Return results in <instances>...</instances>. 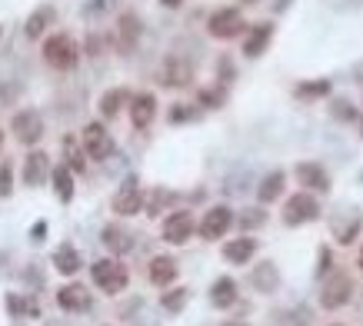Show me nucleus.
Returning <instances> with one entry per match:
<instances>
[{
    "label": "nucleus",
    "instance_id": "nucleus-1",
    "mask_svg": "<svg viewBox=\"0 0 363 326\" xmlns=\"http://www.w3.org/2000/svg\"><path fill=\"white\" fill-rule=\"evenodd\" d=\"M43 60L54 67V70H74L77 60H80V50H77V43L70 34H54V37H47L43 43Z\"/></svg>",
    "mask_w": 363,
    "mask_h": 326
},
{
    "label": "nucleus",
    "instance_id": "nucleus-2",
    "mask_svg": "<svg viewBox=\"0 0 363 326\" xmlns=\"http://www.w3.org/2000/svg\"><path fill=\"white\" fill-rule=\"evenodd\" d=\"M90 276H94V283L104 293H124L127 289V269L120 267L117 260H97L94 267H90Z\"/></svg>",
    "mask_w": 363,
    "mask_h": 326
},
{
    "label": "nucleus",
    "instance_id": "nucleus-3",
    "mask_svg": "<svg viewBox=\"0 0 363 326\" xmlns=\"http://www.w3.org/2000/svg\"><path fill=\"white\" fill-rule=\"evenodd\" d=\"M80 143H84V154L90 156V160H107V156L114 154V140L107 134V127L97 123V120L80 130Z\"/></svg>",
    "mask_w": 363,
    "mask_h": 326
},
{
    "label": "nucleus",
    "instance_id": "nucleus-4",
    "mask_svg": "<svg viewBox=\"0 0 363 326\" xmlns=\"http://www.w3.org/2000/svg\"><path fill=\"white\" fill-rule=\"evenodd\" d=\"M320 216V203L313 193H293L284 207V223L287 227H300V223H310Z\"/></svg>",
    "mask_w": 363,
    "mask_h": 326
},
{
    "label": "nucleus",
    "instance_id": "nucleus-5",
    "mask_svg": "<svg viewBox=\"0 0 363 326\" xmlns=\"http://www.w3.org/2000/svg\"><path fill=\"white\" fill-rule=\"evenodd\" d=\"M244 14L237 10V7H224V10H217V14H210V20H207V30H210V37L217 40H230L237 37V34H244Z\"/></svg>",
    "mask_w": 363,
    "mask_h": 326
},
{
    "label": "nucleus",
    "instance_id": "nucleus-6",
    "mask_svg": "<svg viewBox=\"0 0 363 326\" xmlns=\"http://www.w3.org/2000/svg\"><path fill=\"white\" fill-rule=\"evenodd\" d=\"M353 296V280L346 273H333L330 280L324 283V293H320V307L324 309H340L350 303Z\"/></svg>",
    "mask_w": 363,
    "mask_h": 326
},
{
    "label": "nucleus",
    "instance_id": "nucleus-7",
    "mask_svg": "<svg viewBox=\"0 0 363 326\" xmlns=\"http://www.w3.org/2000/svg\"><path fill=\"white\" fill-rule=\"evenodd\" d=\"M10 134L17 136L23 147L37 143L40 136H43V116H40L37 110H20V114H14V120H10Z\"/></svg>",
    "mask_w": 363,
    "mask_h": 326
},
{
    "label": "nucleus",
    "instance_id": "nucleus-8",
    "mask_svg": "<svg viewBox=\"0 0 363 326\" xmlns=\"http://www.w3.org/2000/svg\"><path fill=\"white\" fill-rule=\"evenodd\" d=\"M140 210H144V190H140L137 176H127V180L120 183V190L114 193V213H120V216H137Z\"/></svg>",
    "mask_w": 363,
    "mask_h": 326
},
{
    "label": "nucleus",
    "instance_id": "nucleus-9",
    "mask_svg": "<svg viewBox=\"0 0 363 326\" xmlns=\"http://www.w3.org/2000/svg\"><path fill=\"white\" fill-rule=\"evenodd\" d=\"M230 223H233V210L230 207H210V210L204 213V220H200V236L204 240H220L224 233L230 230Z\"/></svg>",
    "mask_w": 363,
    "mask_h": 326
},
{
    "label": "nucleus",
    "instance_id": "nucleus-10",
    "mask_svg": "<svg viewBox=\"0 0 363 326\" xmlns=\"http://www.w3.org/2000/svg\"><path fill=\"white\" fill-rule=\"evenodd\" d=\"M193 230H197V223H193L190 210H177L164 220V240L167 243H187L193 236Z\"/></svg>",
    "mask_w": 363,
    "mask_h": 326
},
{
    "label": "nucleus",
    "instance_id": "nucleus-11",
    "mask_svg": "<svg viewBox=\"0 0 363 326\" xmlns=\"http://www.w3.org/2000/svg\"><path fill=\"white\" fill-rule=\"evenodd\" d=\"M297 180H300V187H306L310 193H330V173H326L320 163H313V160L297 163Z\"/></svg>",
    "mask_w": 363,
    "mask_h": 326
},
{
    "label": "nucleus",
    "instance_id": "nucleus-12",
    "mask_svg": "<svg viewBox=\"0 0 363 326\" xmlns=\"http://www.w3.org/2000/svg\"><path fill=\"white\" fill-rule=\"evenodd\" d=\"M190 80H193V67L187 60L170 57L160 67V83H164V87H187Z\"/></svg>",
    "mask_w": 363,
    "mask_h": 326
},
{
    "label": "nucleus",
    "instance_id": "nucleus-13",
    "mask_svg": "<svg viewBox=\"0 0 363 326\" xmlns=\"http://www.w3.org/2000/svg\"><path fill=\"white\" fill-rule=\"evenodd\" d=\"M273 40V23H253L250 27V34H247V40H244V57H260L264 50H267V43Z\"/></svg>",
    "mask_w": 363,
    "mask_h": 326
},
{
    "label": "nucleus",
    "instance_id": "nucleus-14",
    "mask_svg": "<svg viewBox=\"0 0 363 326\" xmlns=\"http://www.w3.org/2000/svg\"><path fill=\"white\" fill-rule=\"evenodd\" d=\"M47 176H50V156L34 150V154L23 160V183L27 187H40Z\"/></svg>",
    "mask_w": 363,
    "mask_h": 326
},
{
    "label": "nucleus",
    "instance_id": "nucleus-15",
    "mask_svg": "<svg viewBox=\"0 0 363 326\" xmlns=\"http://www.w3.org/2000/svg\"><path fill=\"white\" fill-rule=\"evenodd\" d=\"M157 116V96L153 94H137L130 103V120H134L137 130H147Z\"/></svg>",
    "mask_w": 363,
    "mask_h": 326
},
{
    "label": "nucleus",
    "instance_id": "nucleus-16",
    "mask_svg": "<svg viewBox=\"0 0 363 326\" xmlns=\"http://www.w3.org/2000/svg\"><path fill=\"white\" fill-rule=\"evenodd\" d=\"M250 283H253V289H257V293H273V289L280 287L277 263H270V260L257 263V267H253V273H250Z\"/></svg>",
    "mask_w": 363,
    "mask_h": 326
},
{
    "label": "nucleus",
    "instance_id": "nucleus-17",
    "mask_svg": "<svg viewBox=\"0 0 363 326\" xmlns=\"http://www.w3.org/2000/svg\"><path fill=\"white\" fill-rule=\"evenodd\" d=\"M57 307L60 309H70V313H80V309L90 307V293H87L84 287H77V283L60 287L57 289Z\"/></svg>",
    "mask_w": 363,
    "mask_h": 326
},
{
    "label": "nucleus",
    "instance_id": "nucleus-18",
    "mask_svg": "<svg viewBox=\"0 0 363 326\" xmlns=\"http://www.w3.org/2000/svg\"><path fill=\"white\" fill-rule=\"evenodd\" d=\"M253 253H257V240H253V236H240V240L224 243V256H227L230 263H237V267L250 263V256H253Z\"/></svg>",
    "mask_w": 363,
    "mask_h": 326
},
{
    "label": "nucleus",
    "instance_id": "nucleus-19",
    "mask_svg": "<svg viewBox=\"0 0 363 326\" xmlns=\"http://www.w3.org/2000/svg\"><path fill=\"white\" fill-rule=\"evenodd\" d=\"M54 17H57V14H54V7H50V3H43V7H37V10L27 17V23H23V34H27L30 40L43 37V30L54 23Z\"/></svg>",
    "mask_w": 363,
    "mask_h": 326
},
{
    "label": "nucleus",
    "instance_id": "nucleus-20",
    "mask_svg": "<svg viewBox=\"0 0 363 326\" xmlns=\"http://www.w3.org/2000/svg\"><path fill=\"white\" fill-rule=\"evenodd\" d=\"M210 303L217 309H227L237 303V283L230 280V276H220V280H213L210 287Z\"/></svg>",
    "mask_w": 363,
    "mask_h": 326
},
{
    "label": "nucleus",
    "instance_id": "nucleus-21",
    "mask_svg": "<svg viewBox=\"0 0 363 326\" xmlns=\"http://www.w3.org/2000/svg\"><path fill=\"white\" fill-rule=\"evenodd\" d=\"M177 280V263L170 256H153L150 260V283L153 287H170Z\"/></svg>",
    "mask_w": 363,
    "mask_h": 326
},
{
    "label": "nucleus",
    "instance_id": "nucleus-22",
    "mask_svg": "<svg viewBox=\"0 0 363 326\" xmlns=\"http://www.w3.org/2000/svg\"><path fill=\"white\" fill-rule=\"evenodd\" d=\"M54 267H57V273H63V276H74L77 269H80V253L74 249V243H60V247L54 249Z\"/></svg>",
    "mask_w": 363,
    "mask_h": 326
},
{
    "label": "nucleus",
    "instance_id": "nucleus-23",
    "mask_svg": "<svg viewBox=\"0 0 363 326\" xmlns=\"http://www.w3.org/2000/svg\"><path fill=\"white\" fill-rule=\"evenodd\" d=\"M284 183H287L284 170L267 173V176L260 180V187H257V196H260V203H273V200H277V196L284 193Z\"/></svg>",
    "mask_w": 363,
    "mask_h": 326
},
{
    "label": "nucleus",
    "instance_id": "nucleus-24",
    "mask_svg": "<svg viewBox=\"0 0 363 326\" xmlns=\"http://www.w3.org/2000/svg\"><path fill=\"white\" fill-rule=\"evenodd\" d=\"M7 309H10L17 320H37V316H40L37 300H30V296H20V293H7Z\"/></svg>",
    "mask_w": 363,
    "mask_h": 326
},
{
    "label": "nucleus",
    "instance_id": "nucleus-25",
    "mask_svg": "<svg viewBox=\"0 0 363 326\" xmlns=\"http://www.w3.org/2000/svg\"><path fill=\"white\" fill-rule=\"evenodd\" d=\"M50 180H54V193H57L60 203H70L74 200V170L70 167H57L50 173Z\"/></svg>",
    "mask_w": 363,
    "mask_h": 326
},
{
    "label": "nucleus",
    "instance_id": "nucleus-26",
    "mask_svg": "<svg viewBox=\"0 0 363 326\" xmlns=\"http://www.w3.org/2000/svg\"><path fill=\"white\" fill-rule=\"evenodd\" d=\"M117 34H120V50H130L140 40V20H137V14H124L120 23H117Z\"/></svg>",
    "mask_w": 363,
    "mask_h": 326
},
{
    "label": "nucleus",
    "instance_id": "nucleus-27",
    "mask_svg": "<svg viewBox=\"0 0 363 326\" xmlns=\"http://www.w3.org/2000/svg\"><path fill=\"white\" fill-rule=\"evenodd\" d=\"M100 240H104V247L110 249V253H130V249H134V243H130V233H124L120 227H104Z\"/></svg>",
    "mask_w": 363,
    "mask_h": 326
},
{
    "label": "nucleus",
    "instance_id": "nucleus-28",
    "mask_svg": "<svg viewBox=\"0 0 363 326\" xmlns=\"http://www.w3.org/2000/svg\"><path fill=\"white\" fill-rule=\"evenodd\" d=\"M187 303H190V289L187 287H177V289H170V293L160 296V307L167 309V313H180Z\"/></svg>",
    "mask_w": 363,
    "mask_h": 326
},
{
    "label": "nucleus",
    "instance_id": "nucleus-29",
    "mask_svg": "<svg viewBox=\"0 0 363 326\" xmlns=\"http://www.w3.org/2000/svg\"><path fill=\"white\" fill-rule=\"evenodd\" d=\"M124 100H127V90H107V94L100 96V114L117 116L120 114V107H124Z\"/></svg>",
    "mask_w": 363,
    "mask_h": 326
},
{
    "label": "nucleus",
    "instance_id": "nucleus-30",
    "mask_svg": "<svg viewBox=\"0 0 363 326\" xmlns=\"http://www.w3.org/2000/svg\"><path fill=\"white\" fill-rule=\"evenodd\" d=\"M293 94L300 100H317V96H326L330 94V80H310V83H300Z\"/></svg>",
    "mask_w": 363,
    "mask_h": 326
},
{
    "label": "nucleus",
    "instance_id": "nucleus-31",
    "mask_svg": "<svg viewBox=\"0 0 363 326\" xmlns=\"http://www.w3.org/2000/svg\"><path fill=\"white\" fill-rule=\"evenodd\" d=\"M330 114L337 116V120H344V123H350V120H357V107L350 100H333L330 103Z\"/></svg>",
    "mask_w": 363,
    "mask_h": 326
},
{
    "label": "nucleus",
    "instance_id": "nucleus-32",
    "mask_svg": "<svg viewBox=\"0 0 363 326\" xmlns=\"http://www.w3.org/2000/svg\"><path fill=\"white\" fill-rule=\"evenodd\" d=\"M360 216H353V220H350V223H340V227H337V240H340V243H353V240H357V233H360Z\"/></svg>",
    "mask_w": 363,
    "mask_h": 326
},
{
    "label": "nucleus",
    "instance_id": "nucleus-33",
    "mask_svg": "<svg viewBox=\"0 0 363 326\" xmlns=\"http://www.w3.org/2000/svg\"><path fill=\"white\" fill-rule=\"evenodd\" d=\"M264 223H267V213L264 210H244V216H240V227H247V230H257Z\"/></svg>",
    "mask_w": 363,
    "mask_h": 326
},
{
    "label": "nucleus",
    "instance_id": "nucleus-34",
    "mask_svg": "<svg viewBox=\"0 0 363 326\" xmlns=\"http://www.w3.org/2000/svg\"><path fill=\"white\" fill-rule=\"evenodd\" d=\"M14 193V170H10V163L3 160L0 163V196H10Z\"/></svg>",
    "mask_w": 363,
    "mask_h": 326
},
{
    "label": "nucleus",
    "instance_id": "nucleus-35",
    "mask_svg": "<svg viewBox=\"0 0 363 326\" xmlns=\"http://www.w3.org/2000/svg\"><path fill=\"white\" fill-rule=\"evenodd\" d=\"M63 147H67V156H70V170H74V173H84V156L77 154V140H74V136H70Z\"/></svg>",
    "mask_w": 363,
    "mask_h": 326
},
{
    "label": "nucleus",
    "instance_id": "nucleus-36",
    "mask_svg": "<svg viewBox=\"0 0 363 326\" xmlns=\"http://www.w3.org/2000/svg\"><path fill=\"white\" fill-rule=\"evenodd\" d=\"M224 100H227L224 90H200V103L204 107H224Z\"/></svg>",
    "mask_w": 363,
    "mask_h": 326
},
{
    "label": "nucleus",
    "instance_id": "nucleus-37",
    "mask_svg": "<svg viewBox=\"0 0 363 326\" xmlns=\"http://www.w3.org/2000/svg\"><path fill=\"white\" fill-rule=\"evenodd\" d=\"M193 116H197V110H190L187 103H177V107L170 110V120H173V123H184V120H193Z\"/></svg>",
    "mask_w": 363,
    "mask_h": 326
},
{
    "label": "nucleus",
    "instance_id": "nucleus-38",
    "mask_svg": "<svg viewBox=\"0 0 363 326\" xmlns=\"http://www.w3.org/2000/svg\"><path fill=\"white\" fill-rule=\"evenodd\" d=\"M167 200H170V193L157 190V193H153V200H150V207H147V210H150V213H160V203H167Z\"/></svg>",
    "mask_w": 363,
    "mask_h": 326
},
{
    "label": "nucleus",
    "instance_id": "nucleus-39",
    "mask_svg": "<svg viewBox=\"0 0 363 326\" xmlns=\"http://www.w3.org/2000/svg\"><path fill=\"white\" fill-rule=\"evenodd\" d=\"M330 263H333V256H330V249H320V267H317V276H324L326 269H330Z\"/></svg>",
    "mask_w": 363,
    "mask_h": 326
},
{
    "label": "nucleus",
    "instance_id": "nucleus-40",
    "mask_svg": "<svg viewBox=\"0 0 363 326\" xmlns=\"http://www.w3.org/2000/svg\"><path fill=\"white\" fill-rule=\"evenodd\" d=\"M43 236H47V223L40 220V223H34V230H30V240H34V243H40Z\"/></svg>",
    "mask_w": 363,
    "mask_h": 326
},
{
    "label": "nucleus",
    "instance_id": "nucleus-41",
    "mask_svg": "<svg viewBox=\"0 0 363 326\" xmlns=\"http://www.w3.org/2000/svg\"><path fill=\"white\" fill-rule=\"evenodd\" d=\"M290 3H293V0H273V10H277V14H284Z\"/></svg>",
    "mask_w": 363,
    "mask_h": 326
},
{
    "label": "nucleus",
    "instance_id": "nucleus-42",
    "mask_svg": "<svg viewBox=\"0 0 363 326\" xmlns=\"http://www.w3.org/2000/svg\"><path fill=\"white\" fill-rule=\"evenodd\" d=\"M160 3H164V7H170V10H173V7H180L184 0H160Z\"/></svg>",
    "mask_w": 363,
    "mask_h": 326
},
{
    "label": "nucleus",
    "instance_id": "nucleus-43",
    "mask_svg": "<svg viewBox=\"0 0 363 326\" xmlns=\"http://www.w3.org/2000/svg\"><path fill=\"white\" fill-rule=\"evenodd\" d=\"M224 326H247V323H240V320H230V323H224Z\"/></svg>",
    "mask_w": 363,
    "mask_h": 326
},
{
    "label": "nucleus",
    "instance_id": "nucleus-44",
    "mask_svg": "<svg viewBox=\"0 0 363 326\" xmlns=\"http://www.w3.org/2000/svg\"><path fill=\"white\" fill-rule=\"evenodd\" d=\"M360 273H363V249H360Z\"/></svg>",
    "mask_w": 363,
    "mask_h": 326
},
{
    "label": "nucleus",
    "instance_id": "nucleus-45",
    "mask_svg": "<svg viewBox=\"0 0 363 326\" xmlns=\"http://www.w3.org/2000/svg\"><path fill=\"white\" fill-rule=\"evenodd\" d=\"M0 143H3V130H0Z\"/></svg>",
    "mask_w": 363,
    "mask_h": 326
},
{
    "label": "nucleus",
    "instance_id": "nucleus-46",
    "mask_svg": "<svg viewBox=\"0 0 363 326\" xmlns=\"http://www.w3.org/2000/svg\"><path fill=\"white\" fill-rule=\"evenodd\" d=\"M360 130H363V116H360Z\"/></svg>",
    "mask_w": 363,
    "mask_h": 326
},
{
    "label": "nucleus",
    "instance_id": "nucleus-47",
    "mask_svg": "<svg viewBox=\"0 0 363 326\" xmlns=\"http://www.w3.org/2000/svg\"><path fill=\"white\" fill-rule=\"evenodd\" d=\"M0 37H3V27H0Z\"/></svg>",
    "mask_w": 363,
    "mask_h": 326
},
{
    "label": "nucleus",
    "instance_id": "nucleus-48",
    "mask_svg": "<svg viewBox=\"0 0 363 326\" xmlns=\"http://www.w3.org/2000/svg\"><path fill=\"white\" fill-rule=\"evenodd\" d=\"M360 180H363V170H360Z\"/></svg>",
    "mask_w": 363,
    "mask_h": 326
},
{
    "label": "nucleus",
    "instance_id": "nucleus-49",
    "mask_svg": "<svg viewBox=\"0 0 363 326\" xmlns=\"http://www.w3.org/2000/svg\"><path fill=\"white\" fill-rule=\"evenodd\" d=\"M247 3H253V0H247Z\"/></svg>",
    "mask_w": 363,
    "mask_h": 326
}]
</instances>
